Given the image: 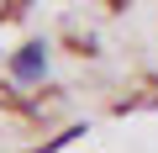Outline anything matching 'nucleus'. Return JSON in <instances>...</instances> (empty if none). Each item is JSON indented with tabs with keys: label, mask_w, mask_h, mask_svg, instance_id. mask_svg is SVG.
Listing matches in <instances>:
<instances>
[{
	"label": "nucleus",
	"mask_w": 158,
	"mask_h": 153,
	"mask_svg": "<svg viewBox=\"0 0 158 153\" xmlns=\"http://www.w3.org/2000/svg\"><path fill=\"white\" fill-rule=\"evenodd\" d=\"M11 79H16V85H42V79H48V42H42V37L21 42V48L11 53Z\"/></svg>",
	"instance_id": "1"
}]
</instances>
